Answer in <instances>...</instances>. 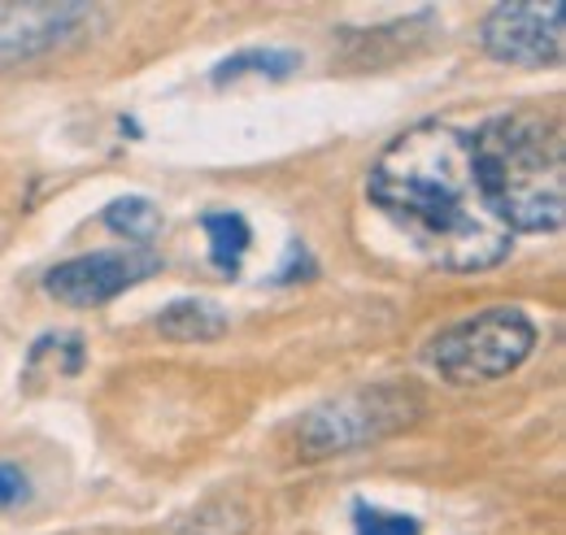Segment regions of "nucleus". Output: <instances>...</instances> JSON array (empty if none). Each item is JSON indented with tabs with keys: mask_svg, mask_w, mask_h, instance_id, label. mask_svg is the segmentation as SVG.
<instances>
[{
	"mask_svg": "<svg viewBox=\"0 0 566 535\" xmlns=\"http://www.w3.org/2000/svg\"><path fill=\"white\" fill-rule=\"evenodd\" d=\"M366 197L431 266L471 274L510 258L514 231L484 192L471 132L453 123L397 135L370 166Z\"/></svg>",
	"mask_w": 566,
	"mask_h": 535,
	"instance_id": "nucleus-1",
	"label": "nucleus"
},
{
	"mask_svg": "<svg viewBox=\"0 0 566 535\" xmlns=\"http://www.w3.org/2000/svg\"><path fill=\"white\" fill-rule=\"evenodd\" d=\"M484 192L510 231H558L566 218V153L558 123L496 114L471 132Z\"/></svg>",
	"mask_w": 566,
	"mask_h": 535,
	"instance_id": "nucleus-2",
	"label": "nucleus"
},
{
	"mask_svg": "<svg viewBox=\"0 0 566 535\" xmlns=\"http://www.w3.org/2000/svg\"><path fill=\"white\" fill-rule=\"evenodd\" d=\"M536 348V327L523 310L496 305L484 310L449 332H440L427 344V361L440 379L471 388V384H493L518 370Z\"/></svg>",
	"mask_w": 566,
	"mask_h": 535,
	"instance_id": "nucleus-3",
	"label": "nucleus"
},
{
	"mask_svg": "<svg viewBox=\"0 0 566 535\" xmlns=\"http://www.w3.org/2000/svg\"><path fill=\"white\" fill-rule=\"evenodd\" d=\"M419 418V397L410 388H357L336 401L318 405L296 427V453L305 462L354 453L366 444H379Z\"/></svg>",
	"mask_w": 566,
	"mask_h": 535,
	"instance_id": "nucleus-4",
	"label": "nucleus"
},
{
	"mask_svg": "<svg viewBox=\"0 0 566 535\" xmlns=\"http://www.w3.org/2000/svg\"><path fill=\"white\" fill-rule=\"evenodd\" d=\"M566 4H532V0H514V4H496L489 9L480 40L484 53L505 62V66H558L563 62L566 40Z\"/></svg>",
	"mask_w": 566,
	"mask_h": 535,
	"instance_id": "nucleus-5",
	"label": "nucleus"
},
{
	"mask_svg": "<svg viewBox=\"0 0 566 535\" xmlns=\"http://www.w3.org/2000/svg\"><path fill=\"white\" fill-rule=\"evenodd\" d=\"M161 266L148 249H123V253H83L44 274V292L62 305H105L123 296L127 287L144 283L153 270Z\"/></svg>",
	"mask_w": 566,
	"mask_h": 535,
	"instance_id": "nucleus-6",
	"label": "nucleus"
},
{
	"mask_svg": "<svg viewBox=\"0 0 566 535\" xmlns=\"http://www.w3.org/2000/svg\"><path fill=\"white\" fill-rule=\"evenodd\" d=\"M96 9L87 4H0V57L18 62L44 53L78 31L83 18Z\"/></svg>",
	"mask_w": 566,
	"mask_h": 535,
	"instance_id": "nucleus-7",
	"label": "nucleus"
},
{
	"mask_svg": "<svg viewBox=\"0 0 566 535\" xmlns=\"http://www.w3.org/2000/svg\"><path fill=\"white\" fill-rule=\"evenodd\" d=\"M201 227H206V240H210L213 270H222L227 279H235V274H240V262H244V253H249V244H253L249 222H244L240 213H206Z\"/></svg>",
	"mask_w": 566,
	"mask_h": 535,
	"instance_id": "nucleus-8",
	"label": "nucleus"
},
{
	"mask_svg": "<svg viewBox=\"0 0 566 535\" xmlns=\"http://www.w3.org/2000/svg\"><path fill=\"white\" fill-rule=\"evenodd\" d=\"M157 332L170 335V339H184V344H201V339H218L227 332V314L213 310L210 301H175L157 318Z\"/></svg>",
	"mask_w": 566,
	"mask_h": 535,
	"instance_id": "nucleus-9",
	"label": "nucleus"
},
{
	"mask_svg": "<svg viewBox=\"0 0 566 535\" xmlns=\"http://www.w3.org/2000/svg\"><path fill=\"white\" fill-rule=\"evenodd\" d=\"M105 227H109L114 235H127V240L140 249V244H148V240L157 235L161 213H157V204L148 201V197H123V201H114L105 209Z\"/></svg>",
	"mask_w": 566,
	"mask_h": 535,
	"instance_id": "nucleus-10",
	"label": "nucleus"
},
{
	"mask_svg": "<svg viewBox=\"0 0 566 535\" xmlns=\"http://www.w3.org/2000/svg\"><path fill=\"white\" fill-rule=\"evenodd\" d=\"M296 66H301L296 53H283V49H249V53H235V57H227L222 66L213 70V83H231V78H244V74L287 78Z\"/></svg>",
	"mask_w": 566,
	"mask_h": 535,
	"instance_id": "nucleus-11",
	"label": "nucleus"
},
{
	"mask_svg": "<svg viewBox=\"0 0 566 535\" xmlns=\"http://www.w3.org/2000/svg\"><path fill=\"white\" fill-rule=\"evenodd\" d=\"M354 532L357 535H419V523L410 514H397V510H379V505H354Z\"/></svg>",
	"mask_w": 566,
	"mask_h": 535,
	"instance_id": "nucleus-12",
	"label": "nucleus"
},
{
	"mask_svg": "<svg viewBox=\"0 0 566 535\" xmlns=\"http://www.w3.org/2000/svg\"><path fill=\"white\" fill-rule=\"evenodd\" d=\"M31 496V479L22 474L18 466H9V462H0V510H13V505H22Z\"/></svg>",
	"mask_w": 566,
	"mask_h": 535,
	"instance_id": "nucleus-13",
	"label": "nucleus"
}]
</instances>
